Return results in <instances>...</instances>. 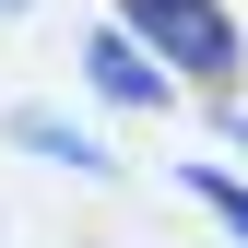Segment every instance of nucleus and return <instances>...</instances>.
<instances>
[{
    "label": "nucleus",
    "mask_w": 248,
    "mask_h": 248,
    "mask_svg": "<svg viewBox=\"0 0 248 248\" xmlns=\"http://www.w3.org/2000/svg\"><path fill=\"white\" fill-rule=\"evenodd\" d=\"M118 36L189 83H236V12L225 0H118Z\"/></svg>",
    "instance_id": "1"
},
{
    "label": "nucleus",
    "mask_w": 248,
    "mask_h": 248,
    "mask_svg": "<svg viewBox=\"0 0 248 248\" xmlns=\"http://www.w3.org/2000/svg\"><path fill=\"white\" fill-rule=\"evenodd\" d=\"M0 12H12V0H0Z\"/></svg>",
    "instance_id": "5"
},
{
    "label": "nucleus",
    "mask_w": 248,
    "mask_h": 248,
    "mask_svg": "<svg viewBox=\"0 0 248 248\" xmlns=\"http://www.w3.org/2000/svg\"><path fill=\"white\" fill-rule=\"evenodd\" d=\"M189 201H213V225H225V236L248 248V189H236V177H213V166H189Z\"/></svg>",
    "instance_id": "4"
},
{
    "label": "nucleus",
    "mask_w": 248,
    "mask_h": 248,
    "mask_svg": "<svg viewBox=\"0 0 248 248\" xmlns=\"http://www.w3.org/2000/svg\"><path fill=\"white\" fill-rule=\"evenodd\" d=\"M83 71H95V95H118V107H166V71H154V59L118 36V24H107L95 47H83Z\"/></svg>",
    "instance_id": "3"
},
{
    "label": "nucleus",
    "mask_w": 248,
    "mask_h": 248,
    "mask_svg": "<svg viewBox=\"0 0 248 248\" xmlns=\"http://www.w3.org/2000/svg\"><path fill=\"white\" fill-rule=\"evenodd\" d=\"M12 142H24V154H47V166H71V177H107V166H118V154H107L95 130H71L59 107H12Z\"/></svg>",
    "instance_id": "2"
}]
</instances>
